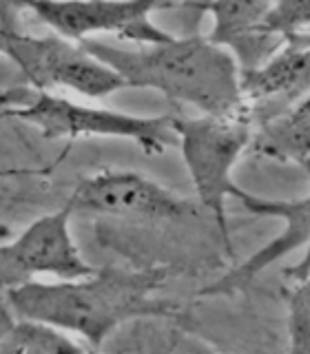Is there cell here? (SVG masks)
Masks as SVG:
<instances>
[{
	"mask_svg": "<svg viewBox=\"0 0 310 354\" xmlns=\"http://www.w3.org/2000/svg\"><path fill=\"white\" fill-rule=\"evenodd\" d=\"M164 279V268L104 266L80 279H36L3 295L16 317L47 321L80 339L89 350H100L133 319H173L180 313L175 304L155 297Z\"/></svg>",
	"mask_w": 310,
	"mask_h": 354,
	"instance_id": "cell-1",
	"label": "cell"
},
{
	"mask_svg": "<svg viewBox=\"0 0 310 354\" xmlns=\"http://www.w3.org/2000/svg\"><path fill=\"white\" fill-rule=\"evenodd\" d=\"M14 321H16V315H14V310H11V306L7 304V297L3 295L0 297V343L9 335Z\"/></svg>",
	"mask_w": 310,
	"mask_h": 354,
	"instance_id": "cell-17",
	"label": "cell"
},
{
	"mask_svg": "<svg viewBox=\"0 0 310 354\" xmlns=\"http://www.w3.org/2000/svg\"><path fill=\"white\" fill-rule=\"evenodd\" d=\"M284 42L288 44H293V47H302V49H310V25L304 27V29H299L295 33H291Z\"/></svg>",
	"mask_w": 310,
	"mask_h": 354,
	"instance_id": "cell-18",
	"label": "cell"
},
{
	"mask_svg": "<svg viewBox=\"0 0 310 354\" xmlns=\"http://www.w3.org/2000/svg\"><path fill=\"white\" fill-rule=\"evenodd\" d=\"M89 350L80 339L58 326L38 319H20L16 317L9 335L0 343V352L16 354H69Z\"/></svg>",
	"mask_w": 310,
	"mask_h": 354,
	"instance_id": "cell-13",
	"label": "cell"
},
{
	"mask_svg": "<svg viewBox=\"0 0 310 354\" xmlns=\"http://www.w3.org/2000/svg\"><path fill=\"white\" fill-rule=\"evenodd\" d=\"M193 7L210 14L213 25L206 38L235 55L241 71L259 66L284 44L266 29L273 0H206Z\"/></svg>",
	"mask_w": 310,
	"mask_h": 354,
	"instance_id": "cell-10",
	"label": "cell"
},
{
	"mask_svg": "<svg viewBox=\"0 0 310 354\" xmlns=\"http://www.w3.org/2000/svg\"><path fill=\"white\" fill-rule=\"evenodd\" d=\"M241 95L253 124L310 95V49L284 42L268 60L241 71Z\"/></svg>",
	"mask_w": 310,
	"mask_h": 354,
	"instance_id": "cell-11",
	"label": "cell"
},
{
	"mask_svg": "<svg viewBox=\"0 0 310 354\" xmlns=\"http://www.w3.org/2000/svg\"><path fill=\"white\" fill-rule=\"evenodd\" d=\"M310 25V0H273L266 29L273 36L286 40L291 33Z\"/></svg>",
	"mask_w": 310,
	"mask_h": 354,
	"instance_id": "cell-14",
	"label": "cell"
},
{
	"mask_svg": "<svg viewBox=\"0 0 310 354\" xmlns=\"http://www.w3.org/2000/svg\"><path fill=\"white\" fill-rule=\"evenodd\" d=\"M237 202L255 217L280 219L284 224V230L273 241L266 243L264 248L250 254L246 261H241L226 274H221L219 279L202 288L199 297H221L246 290L275 261L284 259L286 254H291L297 248H310V193L297 199H273L241 191Z\"/></svg>",
	"mask_w": 310,
	"mask_h": 354,
	"instance_id": "cell-9",
	"label": "cell"
},
{
	"mask_svg": "<svg viewBox=\"0 0 310 354\" xmlns=\"http://www.w3.org/2000/svg\"><path fill=\"white\" fill-rule=\"evenodd\" d=\"M66 202L75 213L140 221H175L195 213L188 199L151 177L120 169H102L86 175Z\"/></svg>",
	"mask_w": 310,
	"mask_h": 354,
	"instance_id": "cell-8",
	"label": "cell"
},
{
	"mask_svg": "<svg viewBox=\"0 0 310 354\" xmlns=\"http://www.w3.org/2000/svg\"><path fill=\"white\" fill-rule=\"evenodd\" d=\"M20 0H0V55H9L14 40L22 33Z\"/></svg>",
	"mask_w": 310,
	"mask_h": 354,
	"instance_id": "cell-16",
	"label": "cell"
},
{
	"mask_svg": "<svg viewBox=\"0 0 310 354\" xmlns=\"http://www.w3.org/2000/svg\"><path fill=\"white\" fill-rule=\"evenodd\" d=\"M306 250H310V248H306Z\"/></svg>",
	"mask_w": 310,
	"mask_h": 354,
	"instance_id": "cell-20",
	"label": "cell"
},
{
	"mask_svg": "<svg viewBox=\"0 0 310 354\" xmlns=\"http://www.w3.org/2000/svg\"><path fill=\"white\" fill-rule=\"evenodd\" d=\"M248 149L259 158L299 164L310 173V95L257 122Z\"/></svg>",
	"mask_w": 310,
	"mask_h": 354,
	"instance_id": "cell-12",
	"label": "cell"
},
{
	"mask_svg": "<svg viewBox=\"0 0 310 354\" xmlns=\"http://www.w3.org/2000/svg\"><path fill=\"white\" fill-rule=\"evenodd\" d=\"M7 58L27 77V84L40 91L69 88L86 97H107L127 88V82L111 66L89 53L82 42L64 38L55 31L49 36L22 31Z\"/></svg>",
	"mask_w": 310,
	"mask_h": 354,
	"instance_id": "cell-6",
	"label": "cell"
},
{
	"mask_svg": "<svg viewBox=\"0 0 310 354\" xmlns=\"http://www.w3.org/2000/svg\"><path fill=\"white\" fill-rule=\"evenodd\" d=\"M286 299V308H288V339H291V350L293 352H304L310 354V310L297 301L295 297H288Z\"/></svg>",
	"mask_w": 310,
	"mask_h": 354,
	"instance_id": "cell-15",
	"label": "cell"
},
{
	"mask_svg": "<svg viewBox=\"0 0 310 354\" xmlns=\"http://www.w3.org/2000/svg\"><path fill=\"white\" fill-rule=\"evenodd\" d=\"M42 25L71 40H86L111 33L131 44L166 42L173 33L153 22L158 9L173 0H20Z\"/></svg>",
	"mask_w": 310,
	"mask_h": 354,
	"instance_id": "cell-5",
	"label": "cell"
},
{
	"mask_svg": "<svg viewBox=\"0 0 310 354\" xmlns=\"http://www.w3.org/2000/svg\"><path fill=\"white\" fill-rule=\"evenodd\" d=\"M73 213V206L66 202L55 213L31 221L14 239L0 243V292L16 290L42 274L80 279L95 272L71 237L69 221Z\"/></svg>",
	"mask_w": 310,
	"mask_h": 354,
	"instance_id": "cell-7",
	"label": "cell"
},
{
	"mask_svg": "<svg viewBox=\"0 0 310 354\" xmlns=\"http://www.w3.org/2000/svg\"><path fill=\"white\" fill-rule=\"evenodd\" d=\"M80 42L127 86L153 88L171 102L195 106L202 115H232L246 109L235 55L206 36H173L131 47H113L98 38Z\"/></svg>",
	"mask_w": 310,
	"mask_h": 354,
	"instance_id": "cell-2",
	"label": "cell"
},
{
	"mask_svg": "<svg viewBox=\"0 0 310 354\" xmlns=\"http://www.w3.org/2000/svg\"><path fill=\"white\" fill-rule=\"evenodd\" d=\"M253 118L248 106L232 115H173V131L191 175L197 202L213 215L221 246L232 257V243L226 219L228 199H237L244 188L232 180L241 153L250 147Z\"/></svg>",
	"mask_w": 310,
	"mask_h": 354,
	"instance_id": "cell-4",
	"label": "cell"
},
{
	"mask_svg": "<svg viewBox=\"0 0 310 354\" xmlns=\"http://www.w3.org/2000/svg\"><path fill=\"white\" fill-rule=\"evenodd\" d=\"M9 237H11L9 228H7V226H3V224H0V241H3V239H9Z\"/></svg>",
	"mask_w": 310,
	"mask_h": 354,
	"instance_id": "cell-19",
	"label": "cell"
},
{
	"mask_svg": "<svg viewBox=\"0 0 310 354\" xmlns=\"http://www.w3.org/2000/svg\"><path fill=\"white\" fill-rule=\"evenodd\" d=\"M0 106L7 115L27 122L44 140L78 138H113L131 140L149 153H164L177 144L173 115H133L113 109L89 106L62 97L55 91H40L33 86H16L0 93Z\"/></svg>",
	"mask_w": 310,
	"mask_h": 354,
	"instance_id": "cell-3",
	"label": "cell"
}]
</instances>
